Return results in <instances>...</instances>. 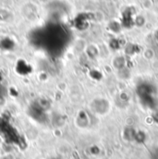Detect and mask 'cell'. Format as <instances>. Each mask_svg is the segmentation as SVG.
<instances>
[{
	"label": "cell",
	"mask_w": 158,
	"mask_h": 159,
	"mask_svg": "<svg viewBox=\"0 0 158 159\" xmlns=\"http://www.w3.org/2000/svg\"><path fill=\"white\" fill-rule=\"evenodd\" d=\"M153 159H158V155H157V151L156 150L153 154Z\"/></svg>",
	"instance_id": "obj_1"
}]
</instances>
